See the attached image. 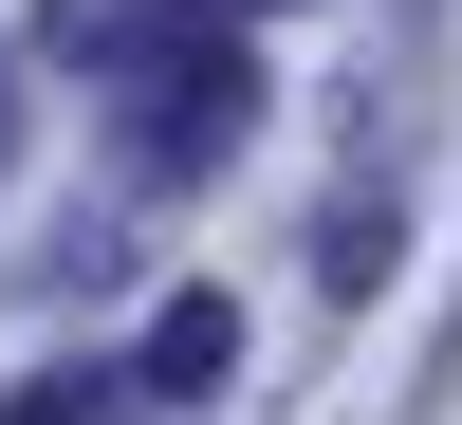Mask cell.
Wrapping results in <instances>:
<instances>
[{
  "label": "cell",
  "mask_w": 462,
  "mask_h": 425,
  "mask_svg": "<svg viewBox=\"0 0 462 425\" xmlns=\"http://www.w3.org/2000/svg\"><path fill=\"white\" fill-rule=\"evenodd\" d=\"M222 148H241V56H222V37H167V56L130 74V167H222Z\"/></svg>",
  "instance_id": "cell-1"
},
{
  "label": "cell",
  "mask_w": 462,
  "mask_h": 425,
  "mask_svg": "<svg viewBox=\"0 0 462 425\" xmlns=\"http://www.w3.org/2000/svg\"><path fill=\"white\" fill-rule=\"evenodd\" d=\"M222 352H241V315H222V296H167V333H148V389H222Z\"/></svg>",
  "instance_id": "cell-2"
},
{
  "label": "cell",
  "mask_w": 462,
  "mask_h": 425,
  "mask_svg": "<svg viewBox=\"0 0 462 425\" xmlns=\"http://www.w3.org/2000/svg\"><path fill=\"white\" fill-rule=\"evenodd\" d=\"M19 425H111V389H93V370H56V389H19Z\"/></svg>",
  "instance_id": "cell-3"
},
{
  "label": "cell",
  "mask_w": 462,
  "mask_h": 425,
  "mask_svg": "<svg viewBox=\"0 0 462 425\" xmlns=\"http://www.w3.org/2000/svg\"><path fill=\"white\" fill-rule=\"evenodd\" d=\"M185 19V0H148V37H167ZM74 37H130V0H74Z\"/></svg>",
  "instance_id": "cell-4"
},
{
  "label": "cell",
  "mask_w": 462,
  "mask_h": 425,
  "mask_svg": "<svg viewBox=\"0 0 462 425\" xmlns=\"http://www.w3.org/2000/svg\"><path fill=\"white\" fill-rule=\"evenodd\" d=\"M0 148H19V74H0Z\"/></svg>",
  "instance_id": "cell-5"
}]
</instances>
